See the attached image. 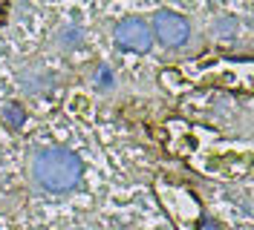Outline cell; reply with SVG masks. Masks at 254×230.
I'll return each instance as SVG.
<instances>
[{"instance_id": "cell-7", "label": "cell", "mask_w": 254, "mask_h": 230, "mask_svg": "<svg viewBox=\"0 0 254 230\" xmlns=\"http://www.w3.org/2000/svg\"><path fill=\"white\" fill-rule=\"evenodd\" d=\"M217 35H222V38L237 35V20H234V17H220V23H217Z\"/></svg>"}, {"instance_id": "cell-4", "label": "cell", "mask_w": 254, "mask_h": 230, "mask_svg": "<svg viewBox=\"0 0 254 230\" xmlns=\"http://www.w3.org/2000/svg\"><path fill=\"white\" fill-rule=\"evenodd\" d=\"M55 84V78L47 75V72H29V75H23V90L32 92V95H44Z\"/></svg>"}, {"instance_id": "cell-9", "label": "cell", "mask_w": 254, "mask_h": 230, "mask_svg": "<svg viewBox=\"0 0 254 230\" xmlns=\"http://www.w3.org/2000/svg\"><path fill=\"white\" fill-rule=\"evenodd\" d=\"M196 230H222V228H220V222H214V219L205 216V219H199V228Z\"/></svg>"}, {"instance_id": "cell-6", "label": "cell", "mask_w": 254, "mask_h": 230, "mask_svg": "<svg viewBox=\"0 0 254 230\" xmlns=\"http://www.w3.org/2000/svg\"><path fill=\"white\" fill-rule=\"evenodd\" d=\"M3 118H6V121H9V127H23V118H26V115H23V109L17 107V104H6V107H3Z\"/></svg>"}, {"instance_id": "cell-3", "label": "cell", "mask_w": 254, "mask_h": 230, "mask_svg": "<svg viewBox=\"0 0 254 230\" xmlns=\"http://www.w3.org/2000/svg\"><path fill=\"white\" fill-rule=\"evenodd\" d=\"M150 32H153L165 46H182L185 41H188L190 26H188V20L179 17L176 12H156Z\"/></svg>"}, {"instance_id": "cell-5", "label": "cell", "mask_w": 254, "mask_h": 230, "mask_svg": "<svg viewBox=\"0 0 254 230\" xmlns=\"http://www.w3.org/2000/svg\"><path fill=\"white\" fill-rule=\"evenodd\" d=\"M81 41H84V32H81V26H75V23H66L61 32H58V44H61V49H78Z\"/></svg>"}, {"instance_id": "cell-8", "label": "cell", "mask_w": 254, "mask_h": 230, "mask_svg": "<svg viewBox=\"0 0 254 230\" xmlns=\"http://www.w3.org/2000/svg\"><path fill=\"white\" fill-rule=\"evenodd\" d=\"M95 84H98V87H110V84H113V72L107 69V66H101V69H98V75H95Z\"/></svg>"}, {"instance_id": "cell-2", "label": "cell", "mask_w": 254, "mask_h": 230, "mask_svg": "<svg viewBox=\"0 0 254 230\" xmlns=\"http://www.w3.org/2000/svg\"><path fill=\"white\" fill-rule=\"evenodd\" d=\"M116 44L127 52H147L150 44H153L150 23H144L142 17H125L116 26Z\"/></svg>"}, {"instance_id": "cell-1", "label": "cell", "mask_w": 254, "mask_h": 230, "mask_svg": "<svg viewBox=\"0 0 254 230\" xmlns=\"http://www.w3.org/2000/svg\"><path fill=\"white\" fill-rule=\"evenodd\" d=\"M32 173H35V182H38L41 190H47V193H66V190H72L81 182L84 164H81V158L72 150L49 147V150H41L35 155Z\"/></svg>"}]
</instances>
